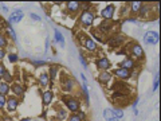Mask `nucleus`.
Masks as SVG:
<instances>
[{
	"label": "nucleus",
	"instance_id": "1",
	"mask_svg": "<svg viewBox=\"0 0 161 121\" xmlns=\"http://www.w3.org/2000/svg\"><path fill=\"white\" fill-rule=\"evenodd\" d=\"M97 20V15H95L94 10L91 8V4L89 7L83 8L80 11L79 16H78V24L83 28H90L94 26V22Z\"/></svg>",
	"mask_w": 161,
	"mask_h": 121
},
{
	"label": "nucleus",
	"instance_id": "2",
	"mask_svg": "<svg viewBox=\"0 0 161 121\" xmlns=\"http://www.w3.org/2000/svg\"><path fill=\"white\" fill-rule=\"evenodd\" d=\"M128 55L129 58H132L133 61H142L144 57H145V51H144L142 46L136 41H132L128 45Z\"/></svg>",
	"mask_w": 161,
	"mask_h": 121
},
{
	"label": "nucleus",
	"instance_id": "3",
	"mask_svg": "<svg viewBox=\"0 0 161 121\" xmlns=\"http://www.w3.org/2000/svg\"><path fill=\"white\" fill-rule=\"evenodd\" d=\"M63 104H65V108H66L67 112H70V114L77 113V112L80 111V100L75 96H63Z\"/></svg>",
	"mask_w": 161,
	"mask_h": 121
},
{
	"label": "nucleus",
	"instance_id": "4",
	"mask_svg": "<svg viewBox=\"0 0 161 121\" xmlns=\"http://www.w3.org/2000/svg\"><path fill=\"white\" fill-rule=\"evenodd\" d=\"M78 89V85L77 82H75V80H74L73 77L70 76H63L62 78H60V90H62L63 93L66 94H74L75 93V90Z\"/></svg>",
	"mask_w": 161,
	"mask_h": 121
},
{
	"label": "nucleus",
	"instance_id": "5",
	"mask_svg": "<svg viewBox=\"0 0 161 121\" xmlns=\"http://www.w3.org/2000/svg\"><path fill=\"white\" fill-rule=\"evenodd\" d=\"M126 41V35L122 32H113L112 35H109V38L106 39V43L112 48H117L125 43Z\"/></svg>",
	"mask_w": 161,
	"mask_h": 121
},
{
	"label": "nucleus",
	"instance_id": "6",
	"mask_svg": "<svg viewBox=\"0 0 161 121\" xmlns=\"http://www.w3.org/2000/svg\"><path fill=\"white\" fill-rule=\"evenodd\" d=\"M80 42H82V46H83L85 50H87L89 52H95V51H98V43L94 41L93 38H90L89 35L83 34L82 32V39H79Z\"/></svg>",
	"mask_w": 161,
	"mask_h": 121
},
{
	"label": "nucleus",
	"instance_id": "7",
	"mask_svg": "<svg viewBox=\"0 0 161 121\" xmlns=\"http://www.w3.org/2000/svg\"><path fill=\"white\" fill-rule=\"evenodd\" d=\"M116 4H106L105 7L102 8L101 11H99V16L103 19V20H112L113 17L116 16Z\"/></svg>",
	"mask_w": 161,
	"mask_h": 121
},
{
	"label": "nucleus",
	"instance_id": "8",
	"mask_svg": "<svg viewBox=\"0 0 161 121\" xmlns=\"http://www.w3.org/2000/svg\"><path fill=\"white\" fill-rule=\"evenodd\" d=\"M114 27H116V22H114V20H101L98 23L97 30H98L102 35H103V34H110V35H112Z\"/></svg>",
	"mask_w": 161,
	"mask_h": 121
},
{
	"label": "nucleus",
	"instance_id": "9",
	"mask_svg": "<svg viewBox=\"0 0 161 121\" xmlns=\"http://www.w3.org/2000/svg\"><path fill=\"white\" fill-rule=\"evenodd\" d=\"M142 39L146 45H158L160 35H158V31H156V30H149V31H146L144 34Z\"/></svg>",
	"mask_w": 161,
	"mask_h": 121
},
{
	"label": "nucleus",
	"instance_id": "10",
	"mask_svg": "<svg viewBox=\"0 0 161 121\" xmlns=\"http://www.w3.org/2000/svg\"><path fill=\"white\" fill-rule=\"evenodd\" d=\"M19 105H20V98H18L14 94H8L7 96V104H6V109H7L10 113L18 111Z\"/></svg>",
	"mask_w": 161,
	"mask_h": 121
},
{
	"label": "nucleus",
	"instance_id": "11",
	"mask_svg": "<svg viewBox=\"0 0 161 121\" xmlns=\"http://www.w3.org/2000/svg\"><path fill=\"white\" fill-rule=\"evenodd\" d=\"M110 73L113 74V77H116L117 80L122 81V82L129 81L130 78H132V71L125 70V69H121V67H117V69H114L113 71H110Z\"/></svg>",
	"mask_w": 161,
	"mask_h": 121
},
{
	"label": "nucleus",
	"instance_id": "12",
	"mask_svg": "<svg viewBox=\"0 0 161 121\" xmlns=\"http://www.w3.org/2000/svg\"><path fill=\"white\" fill-rule=\"evenodd\" d=\"M23 17H24L23 10H22V8H16V10H14L10 14V16H8V19H7V23L11 24V26H12V24H18L20 20H23Z\"/></svg>",
	"mask_w": 161,
	"mask_h": 121
},
{
	"label": "nucleus",
	"instance_id": "13",
	"mask_svg": "<svg viewBox=\"0 0 161 121\" xmlns=\"http://www.w3.org/2000/svg\"><path fill=\"white\" fill-rule=\"evenodd\" d=\"M24 93H26V87L22 82L14 81V82L11 83V94L16 96L18 98H23V97H24Z\"/></svg>",
	"mask_w": 161,
	"mask_h": 121
},
{
	"label": "nucleus",
	"instance_id": "14",
	"mask_svg": "<svg viewBox=\"0 0 161 121\" xmlns=\"http://www.w3.org/2000/svg\"><path fill=\"white\" fill-rule=\"evenodd\" d=\"M137 66H138V63H137L136 61H133L132 58H129V57H126V58H124L121 62H118V67L129 70V71H136Z\"/></svg>",
	"mask_w": 161,
	"mask_h": 121
},
{
	"label": "nucleus",
	"instance_id": "15",
	"mask_svg": "<svg viewBox=\"0 0 161 121\" xmlns=\"http://www.w3.org/2000/svg\"><path fill=\"white\" fill-rule=\"evenodd\" d=\"M66 12L70 15H78L80 14V10H82V3H79V1H67L66 4Z\"/></svg>",
	"mask_w": 161,
	"mask_h": 121
},
{
	"label": "nucleus",
	"instance_id": "16",
	"mask_svg": "<svg viewBox=\"0 0 161 121\" xmlns=\"http://www.w3.org/2000/svg\"><path fill=\"white\" fill-rule=\"evenodd\" d=\"M95 66L99 71H109L112 69V62L110 59L106 58V57H99L97 61H95Z\"/></svg>",
	"mask_w": 161,
	"mask_h": 121
},
{
	"label": "nucleus",
	"instance_id": "17",
	"mask_svg": "<svg viewBox=\"0 0 161 121\" xmlns=\"http://www.w3.org/2000/svg\"><path fill=\"white\" fill-rule=\"evenodd\" d=\"M55 109V118L58 121H66L69 118V112L66 111V108H63L60 104H56L54 106Z\"/></svg>",
	"mask_w": 161,
	"mask_h": 121
},
{
	"label": "nucleus",
	"instance_id": "18",
	"mask_svg": "<svg viewBox=\"0 0 161 121\" xmlns=\"http://www.w3.org/2000/svg\"><path fill=\"white\" fill-rule=\"evenodd\" d=\"M53 100H54V93L51 90L46 89L44 92L42 93V104L44 108H49L50 105L53 104Z\"/></svg>",
	"mask_w": 161,
	"mask_h": 121
},
{
	"label": "nucleus",
	"instance_id": "19",
	"mask_svg": "<svg viewBox=\"0 0 161 121\" xmlns=\"http://www.w3.org/2000/svg\"><path fill=\"white\" fill-rule=\"evenodd\" d=\"M98 82L101 83V85H103V86H106L108 83H110V81L113 80V74L110 71H99L98 74Z\"/></svg>",
	"mask_w": 161,
	"mask_h": 121
},
{
	"label": "nucleus",
	"instance_id": "20",
	"mask_svg": "<svg viewBox=\"0 0 161 121\" xmlns=\"http://www.w3.org/2000/svg\"><path fill=\"white\" fill-rule=\"evenodd\" d=\"M38 82H39V85H40V87L47 89V87L50 86V83H51L50 77H49V73H47V71H42V73H40V74H39V77H38Z\"/></svg>",
	"mask_w": 161,
	"mask_h": 121
},
{
	"label": "nucleus",
	"instance_id": "21",
	"mask_svg": "<svg viewBox=\"0 0 161 121\" xmlns=\"http://www.w3.org/2000/svg\"><path fill=\"white\" fill-rule=\"evenodd\" d=\"M152 11H153V10H152V4L142 3V7L140 8L137 16L141 17V19H149V12H152Z\"/></svg>",
	"mask_w": 161,
	"mask_h": 121
},
{
	"label": "nucleus",
	"instance_id": "22",
	"mask_svg": "<svg viewBox=\"0 0 161 121\" xmlns=\"http://www.w3.org/2000/svg\"><path fill=\"white\" fill-rule=\"evenodd\" d=\"M86 120H87V114L85 113L83 111H79L77 113L70 114L66 121H86Z\"/></svg>",
	"mask_w": 161,
	"mask_h": 121
},
{
	"label": "nucleus",
	"instance_id": "23",
	"mask_svg": "<svg viewBox=\"0 0 161 121\" xmlns=\"http://www.w3.org/2000/svg\"><path fill=\"white\" fill-rule=\"evenodd\" d=\"M128 7H129V14L136 17L137 14H138V11H140V8L142 7V3H141V1H132V3L128 4Z\"/></svg>",
	"mask_w": 161,
	"mask_h": 121
},
{
	"label": "nucleus",
	"instance_id": "24",
	"mask_svg": "<svg viewBox=\"0 0 161 121\" xmlns=\"http://www.w3.org/2000/svg\"><path fill=\"white\" fill-rule=\"evenodd\" d=\"M90 35H91L90 38H93L95 42H97V43H98V42H101V43H105V42H106V39H105V35H102L101 32H99L98 30H97V28H93V27H91Z\"/></svg>",
	"mask_w": 161,
	"mask_h": 121
},
{
	"label": "nucleus",
	"instance_id": "25",
	"mask_svg": "<svg viewBox=\"0 0 161 121\" xmlns=\"http://www.w3.org/2000/svg\"><path fill=\"white\" fill-rule=\"evenodd\" d=\"M54 42L58 43L60 47H65V46H66V43H65V36H63L62 31H59L58 28L54 30Z\"/></svg>",
	"mask_w": 161,
	"mask_h": 121
},
{
	"label": "nucleus",
	"instance_id": "26",
	"mask_svg": "<svg viewBox=\"0 0 161 121\" xmlns=\"http://www.w3.org/2000/svg\"><path fill=\"white\" fill-rule=\"evenodd\" d=\"M80 93L85 98V102H86V106H89V102H90V93H89V87H87V82H82L80 85Z\"/></svg>",
	"mask_w": 161,
	"mask_h": 121
},
{
	"label": "nucleus",
	"instance_id": "27",
	"mask_svg": "<svg viewBox=\"0 0 161 121\" xmlns=\"http://www.w3.org/2000/svg\"><path fill=\"white\" fill-rule=\"evenodd\" d=\"M49 77H50V81L51 82H54V81L56 80V77H58V74H59V66L56 65H51L49 66Z\"/></svg>",
	"mask_w": 161,
	"mask_h": 121
},
{
	"label": "nucleus",
	"instance_id": "28",
	"mask_svg": "<svg viewBox=\"0 0 161 121\" xmlns=\"http://www.w3.org/2000/svg\"><path fill=\"white\" fill-rule=\"evenodd\" d=\"M110 111H112V114L117 120H122L124 118V109L122 108H110Z\"/></svg>",
	"mask_w": 161,
	"mask_h": 121
},
{
	"label": "nucleus",
	"instance_id": "29",
	"mask_svg": "<svg viewBox=\"0 0 161 121\" xmlns=\"http://www.w3.org/2000/svg\"><path fill=\"white\" fill-rule=\"evenodd\" d=\"M0 94H3V96L11 94V85H8V83L1 81V82H0Z\"/></svg>",
	"mask_w": 161,
	"mask_h": 121
},
{
	"label": "nucleus",
	"instance_id": "30",
	"mask_svg": "<svg viewBox=\"0 0 161 121\" xmlns=\"http://www.w3.org/2000/svg\"><path fill=\"white\" fill-rule=\"evenodd\" d=\"M7 47H8V36H7V34L0 31V48L6 50Z\"/></svg>",
	"mask_w": 161,
	"mask_h": 121
},
{
	"label": "nucleus",
	"instance_id": "31",
	"mask_svg": "<svg viewBox=\"0 0 161 121\" xmlns=\"http://www.w3.org/2000/svg\"><path fill=\"white\" fill-rule=\"evenodd\" d=\"M7 59H8V62L12 63V65L18 63V62H19V55H18V52H8V54H7Z\"/></svg>",
	"mask_w": 161,
	"mask_h": 121
},
{
	"label": "nucleus",
	"instance_id": "32",
	"mask_svg": "<svg viewBox=\"0 0 161 121\" xmlns=\"http://www.w3.org/2000/svg\"><path fill=\"white\" fill-rule=\"evenodd\" d=\"M158 86H160V73H156L154 74V81H153V87H152V92L153 93H156L158 90Z\"/></svg>",
	"mask_w": 161,
	"mask_h": 121
},
{
	"label": "nucleus",
	"instance_id": "33",
	"mask_svg": "<svg viewBox=\"0 0 161 121\" xmlns=\"http://www.w3.org/2000/svg\"><path fill=\"white\" fill-rule=\"evenodd\" d=\"M1 80H3V82H6V83H8V85H11V83L14 82V76L11 74L10 71H6V74H4L3 77H1Z\"/></svg>",
	"mask_w": 161,
	"mask_h": 121
},
{
	"label": "nucleus",
	"instance_id": "34",
	"mask_svg": "<svg viewBox=\"0 0 161 121\" xmlns=\"http://www.w3.org/2000/svg\"><path fill=\"white\" fill-rule=\"evenodd\" d=\"M6 28H7L8 35H11V38L14 39L15 42L18 41V36H16V34H15V31H14V28H12V26H11V24H8V23H6Z\"/></svg>",
	"mask_w": 161,
	"mask_h": 121
},
{
	"label": "nucleus",
	"instance_id": "35",
	"mask_svg": "<svg viewBox=\"0 0 161 121\" xmlns=\"http://www.w3.org/2000/svg\"><path fill=\"white\" fill-rule=\"evenodd\" d=\"M32 65L35 66V67H42V66L49 65V62L44 61V59H34V61H32Z\"/></svg>",
	"mask_w": 161,
	"mask_h": 121
},
{
	"label": "nucleus",
	"instance_id": "36",
	"mask_svg": "<svg viewBox=\"0 0 161 121\" xmlns=\"http://www.w3.org/2000/svg\"><path fill=\"white\" fill-rule=\"evenodd\" d=\"M79 62H80V65L83 66V69H86V70L89 69V62L86 61V58H85L83 52H79Z\"/></svg>",
	"mask_w": 161,
	"mask_h": 121
},
{
	"label": "nucleus",
	"instance_id": "37",
	"mask_svg": "<svg viewBox=\"0 0 161 121\" xmlns=\"http://www.w3.org/2000/svg\"><path fill=\"white\" fill-rule=\"evenodd\" d=\"M6 104H7V96L0 94V109H6Z\"/></svg>",
	"mask_w": 161,
	"mask_h": 121
},
{
	"label": "nucleus",
	"instance_id": "38",
	"mask_svg": "<svg viewBox=\"0 0 161 121\" xmlns=\"http://www.w3.org/2000/svg\"><path fill=\"white\" fill-rule=\"evenodd\" d=\"M28 16L31 17V19H32L34 22H40V20H42V19H40V16H39L38 14H34V12H31V14L28 15Z\"/></svg>",
	"mask_w": 161,
	"mask_h": 121
},
{
	"label": "nucleus",
	"instance_id": "39",
	"mask_svg": "<svg viewBox=\"0 0 161 121\" xmlns=\"http://www.w3.org/2000/svg\"><path fill=\"white\" fill-rule=\"evenodd\" d=\"M6 71H7V67H6V65L0 62V78H1V77L6 74Z\"/></svg>",
	"mask_w": 161,
	"mask_h": 121
},
{
	"label": "nucleus",
	"instance_id": "40",
	"mask_svg": "<svg viewBox=\"0 0 161 121\" xmlns=\"http://www.w3.org/2000/svg\"><path fill=\"white\" fill-rule=\"evenodd\" d=\"M126 12H129V7H128V4H126V6H122V7H121V16H125L126 15Z\"/></svg>",
	"mask_w": 161,
	"mask_h": 121
},
{
	"label": "nucleus",
	"instance_id": "41",
	"mask_svg": "<svg viewBox=\"0 0 161 121\" xmlns=\"http://www.w3.org/2000/svg\"><path fill=\"white\" fill-rule=\"evenodd\" d=\"M0 11H1L3 14L7 15L8 12H10V8H8V6H6V4H1V8H0Z\"/></svg>",
	"mask_w": 161,
	"mask_h": 121
},
{
	"label": "nucleus",
	"instance_id": "42",
	"mask_svg": "<svg viewBox=\"0 0 161 121\" xmlns=\"http://www.w3.org/2000/svg\"><path fill=\"white\" fill-rule=\"evenodd\" d=\"M138 102H140V97H136V100L133 101V104L130 105V108L133 109V108H137V105H138Z\"/></svg>",
	"mask_w": 161,
	"mask_h": 121
},
{
	"label": "nucleus",
	"instance_id": "43",
	"mask_svg": "<svg viewBox=\"0 0 161 121\" xmlns=\"http://www.w3.org/2000/svg\"><path fill=\"white\" fill-rule=\"evenodd\" d=\"M6 50H1V48H0V61H3L4 58H6V55H7V54H6Z\"/></svg>",
	"mask_w": 161,
	"mask_h": 121
},
{
	"label": "nucleus",
	"instance_id": "44",
	"mask_svg": "<svg viewBox=\"0 0 161 121\" xmlns=\"http://www.w3.org/2000/svg\"><path fill=\"white\" fill-rule=\"evenodd\" d=\"M1 121H15V120H14L12 117H11V116H7V114H6V116H3Z\"/></svg>",
	"mask_w": 161,
	"mask_h": 121
},
{
	"label": "nucleus",
	"instance_id": "45",
	"mask_svg": "<svg viewBox=\"0 0 161 121\" xmlns=\"http://www.w3.org/2000/svg\"><path fill=\"white\" fill-rule=\"evenodd\" d=\"M80 78H82V82H87V80H86V77H85L83 73H80Z\"/></svg>",
	"mask_w": 161,
	"mask_h": 121
},
{
	"label": "nucleus",
	"instance_id": "46",
	"mask_svg": "<svg viewBox=\"0 0 161 121\" xmlns=\"http://www.w3.org/2000/svg\"><path fill=\"white\" fill-rule=\"evenodd\" d=\"M132 111H133L134 116H138V109H137V108H133V109H132Z\"/></svg>",
	"mask_w": 161,
	"mask_h": 121
},
{
	"label": "nucleus",
	"instance_id": "47",
	"mask_svg": "<svg viewBox=\"0 0 161 121\" xmlns=\"http://www.w3.org/2000/svg\"><path fill=\"white\" fill-rule=\"evenodd\" d=\"M19 121H31V118H30V117H26V118H22V120H19Z\"/></svg>",
	"mask_w": 161,
	"mask_h": 121
},
{
	"label": "nucleus",
	"instance_id": "48",
	"mask_svg": "<svg viewBox=\"0 0 161 121\" xmlns=\"http://www.w3.org/2000/svg\"><path fill=\"white\" fill-rule=\"evenodd\" d=\"M0 121H1V118H0Z\"/></svg>",
	"mask_w": 161,
	"mask_h": 121
}]
</instances>
